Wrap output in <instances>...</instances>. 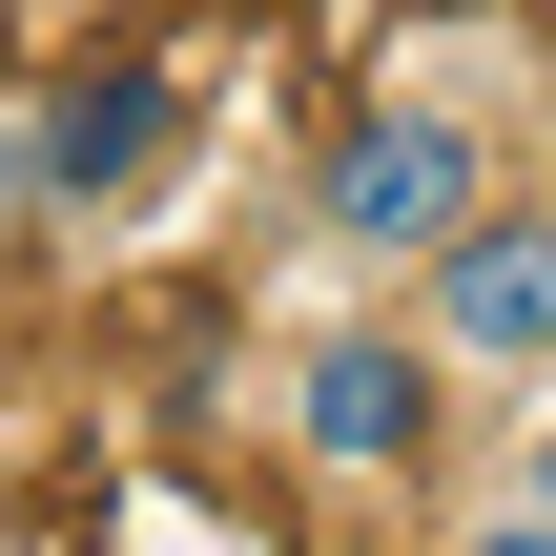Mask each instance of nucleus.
<instances>
[{"label":"nucleus","instance_id":"obj_1","mask_svg":"<svg viewBox=\"0 0 556 556\" xmlns=\"http://www.w3.org/2000/svg\"><path fill=\"white\" fill-rule=\"evenodd\" d=\"M475 206H495V144H475L454 103H371V124L309 165V227H330L351 268H433Z\"/></svg>","mask_w":556,"mask_h":556},{"label":"nucleus","instance_id":"obj_2","mask_svg":"<svg viewBox=\"0 0 556 556\" xmlns=\"http://www.w3.org/2000/svg\"><path fill=\"white\" fill-rule=\"evenodd\" d=\"M413 330H433V371H454V392L556 371V206H475V227L413 268Z\"/></svg>","mask_w":556,"mask_h":556},{"label":"nucleus","instance_id":"obj_3","mask_svg":"<svg viewBox=\"0 0 556 556\" xmlns=\"http://www.w3.org/2000/svg\"><path fill=\"white\" fill-rule=\"evenodd\" d=\"M433 433H454V371H433V330H330V351L289 371V454H309V475H351V495L433 475Z\"/></svg>","mask_w":556,"mask_h":556},{"label":"nucleus","instance_id":"obj_4","mask_svg":"<svg viewBox=\"0 0 556 556\" xmlns=\"http://www.w3.org/2000/svg\"><path fill=\"white\" fill-rule=\"evenodd\" d=\"M144 144H165V62H83V83L21 124V206H103Z\"/></svg>","mask_w":556,"mask_h":556},{"label":"nucleus","instance_id":"obj_5","mask_svg":"<svg viewBox=\"0 0 556 556\" xmlns=\"http://www.w3.org/2000/svg\"><path fill=\"white\" fill-rule=\"evenodd\" d=\"M454 556H556V516H536V495H516V516H475V536H454Z\"/></svg>","mask_w":556,"mask_h":556},{"label":"nucleus","instance_id":"obj_6","mask_svg":"<svg viewBox=\"0 0 556 556\" xmlns=\"http://www.w3.org/2000/svg\"><path fill=\"white\" fill-rule=\"evenodd\" d=\"M516 495H536V516H556V413H536V475H516Z\"/></svg>","mask_w":556,"mask_h":556}]
</instances>
